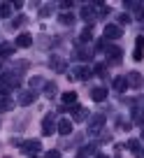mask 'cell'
Here are the masks:
<instances>
[{
	"mask_svg": "<svg viewBox=\"0 0 144 158\" xmlns=\"http://www.w3.org/2000/svg\"><path fill=\"white\" fill-rule=\"evenodd\" d=\"M60 7H63V10H70V7H72V2H70V0H65V2H60Z\"/></svg>",
	"mask_w": 144,
	"mask_h": 158,
	"instance_id": "obj_31",
	"label": "cell"
},
{
	"mask_svg": "<svg viewBox=\"0 0 144 158\" xmlns=\"http://www.w3.org/2000/svg\"><path fill=\"white\" fill-rule=\"evenodd\" d=\"M121 54H123V51H121L119 47H107V58H109V63H121Z\"/></svg>",
	"mask_w": 144,
	"mask_h": 158,
	"instance_id": "obj_7",
	"label": "cell"
},
{
	"mask_svg": "<svg viewBox=\"0 0 144 158\" xmlns=\"http://www.w3.org/2000/svg\"><path fill=\"white\" fill-rule=\"evenodd\" d=\"M128 149L135 153V158H142V156H144V151H142V142H139V139H130V142H128Z\"/></svg>",
	"mask_w": 144,
	"mask_h": 158,
	"instance_id": "obj_8",
	"label": "cell"
},
{
	"mask_svg": "<svg viewBox=\"0 0 144 158\" xmlns=\"http://www.w3.org/2000/svg\"><path fill=\"white\" fill-rule=\"evenodd\" d=\"M10 14V5H0V16H7Z\"/></svg>",
	"mask_w": 144,
	"mask_h": 158,
	"instance_id": "obj_28",
	"label": "cell"
},
{
	"mask_svg": "<svg viewBox=\"0 0 144 158\" xmlns=\"http://www.w3.org/2000/svg\"><path fill=\"white\" fill-rule=\"evenodd\" d=\"M40 139H26L23 144H21V151L23 153H35V151H40Z\"/></svg>",
	"mask_w": 144,
	"mask_h": 158,
	"instance_id": "obj_3",
	"label": "cell"
},
{
	"mask_svg": "<svg viewBox=\"0 0 144 158\" xmlns=\"http://www.w3.org/2000/svg\"><path fill=\"white\" fill-rule=\"evenodd\" d=\"M0 68H2V65H0Z\"/></svg>",
	"mask_w": 144,
	"mask_h": 158,
	"instance_id": "obj_35",
	"label": "cell"
},
{
	"mask_svg": "<svg viewBox=\"0 0 144 158\" xmlns=\"http://www.w3.org/2000/svg\"><path fill=\"white\" fill-rule=\"evenodd\" d=\"M88 79L91 77V68H86V65H81V68H77L75 70V74H72V79Z\"/></svg>",
	"mask_w": 144,
	"mask_h": 158,
	"instance_id": "obj_13",
	"label": "cell"
},
{
	"mask_svg": "<svg viewBox=\"0 0 144 158\" xmlns=\"http://www.w3.org/2000/svg\"><path fill=\"white\" fill-rule=\"evenodd\" d=\"M81 19L84 21H93L95 16H93V7H84V10H81Z\"/></svg>",
	"mask_w": 144,
	"mask_h": 158,
	"instance_id": "obj_19",
	"label": "cell"
},
{
	"mask_svg": "<svg viewBox=\"0 0 144 158\" xmlns=\"http://www.w3.org/2000/svg\"><path fill=\"white\" fill-rule=\"evenodd\" d=\"M95 158H107V156H105V153H95Z\"/></svg>",
	"mask_w": 144,
	"mask_h": 158,
	"instance_id": "obj_32",
	"label": "cell"
},
{
	"mask_svg": "<svg viewBox=\"0 0 144 158\" xmlns=\"http://www.w3.org/2000/svg\"><path fill=\"white\" fill-rule=\"evenodd\" d=\"M54 118H56V114H47L44 116V123H42V133L44 135H54V130H56Z\"/></svg>",
	"mask_w": 144,
	"mask_h": 158,
	"instance_id": "obj_4",
	"label": "cell"
},
{
	"mask_svg": "<svg viewBox=\"0 0 144 158\" xmlns=\"http://www.w3.org/2000/svg\"><path fill=\"white\" fill-rule=\"evenodd\" d=\"M33 44V37H30L28 33H21L19 37H16V47H30Z\"/></svg>",
	"mask_w": 144,
	"mask_h": 158,
	"instance_id": "obj_14",
	"label": "cell"
},
{
	"mask_svg": "<svg viewBox=\"0 0 144 158\" xmlns=\"http://www.w3.org/2000/svg\"><path fill=\"white\" fill-rule=\"evenodd\" d=\"M128 21H130V16H128V14H119V23H121V26L128 23Z\"/></svg>",
	"mask_w": 144,
	"mask_h": 158,
	"instance_id": "obj_29",
	"label": "cell"
},
{
	"mask_svg": "<svg viewBox=\"0 0 144 158\" xmlns=\"http://www.w3.org/2000/svg\"><path fill=\"white\" fill-rule=\"evenodd\" d=\"M58 21H60L63 26H70V23H75V14H60Z\"/></svg>",
	"mask_w": 144,
	"mask_h": 158,
	"instance_id": "obj_20",
	"label": "cell"
},
{
	"mask_svg": "<svg viewBox=\"0 0 144 158\" xmlns=\"http://www.w3.org/2000/svg\"><path fill=\"white\" fill-rule=\"evenodd\" d=\"M102 123H105V116L102 114H98V116H93L91 118V133H100V128H102Z\"/></svg>",
	"mask_w": 144,
	"mask_h": 158,
	"instance_id": "obj_9",
	"label": "cell"
},
{
	"mask_svg": "<svg viewBox=\"0 0 144 158\" xmlns=\"http://www.w3.org/2000/svg\"><path fill=\"white\" fill-rule=\"evenodd\" d=\"M12 107H14V102L10 98H0V112H10Z\"/></svg>",
	"mask_w": 144,
	"mask_h": 158,
	"instance_id": "obj_18",
	"label": "cell"
},
{
	"mask_svg": "<svg viewBox=\"0 0 144 158\" xmlns=\"http://www.w3.org/2000/svg\"><path fill=\"white\" fill-rule=\"evenodd\" d=\"M135 60H142L144 58V35H137L135 40V54H133Z\"/></svg>",
	"mask_w": 144,
	"mask_h": 158,
	"instance_id": "obj_5",
	"label": "cell"
},
{
	"mask_svg": "<svg viewBox=\"0 0 144 158\" xmlns=\"http://www.w3.org/2000/svg\"><path fill=\"white\" fill-rule=\"evenodd\" d=\"M44 158H60V153H58V149H54V151H47Z\"/></svg>",
	"mask_w": 144,
	"mask_h": 158,
	"instance_id": "obj_27",
	"label": "cell"
},
{
	"mask_svg": "<svg viewBox=\"0 0 144 158\" xmlns=\"http://www.w3.org/2000/svg\"><path fill=\"white\" fill-rule=\"evenodd\" d=\"M93 72H95V74H105V65H102V63H98V65H95V70H93Z\"/></svg>",
	"mask_w": 144,
	"mask_h": 158,
	"instance_id": "obj_30",
	"label": "cell"
},
{
	"mask_svg": "<svg viewBox=\"0 0 144 158\" xmlns=\"http://www.w3.org/2000/svg\"><path fill=\"white\" fill-rule=\"evenodd\" d=\"M5 158H10V156H5Z\"/></svg>",
	"mask_w": 144,
	"mask_h": 158,
	"instance_id": "obj_34",
	"label": "cell"
},
{
	"mask_svg": "<svg viewBox=\"0 0 144 158\" xmlns=\"http://www.w3.org/2000/svg\"><path fill=\"white\" fill-rule=\"evenodd\" d=\"M60 100H63V105H72V102H77V93L75 91H65Z\"/></svg>",
	"mask_w": 144,
	"mask_h": 158,
	"instance_id": "obj_15",
	"label": "cell"
},
{
	"mask_svg": "<svg viewBox=\"0 0 144 158\" xmlns=\"http://www.w3.org/2000/svg\"><path fill=\"white\" fill-rule=\"evenodd\" d=\"M114 89L119 91V93H123V91L128 89V84H125V79H123V77H116V79H114Z\"/></svg>",
	"mask_w": 144,
	"mask_h": 158,
	"instance_id": "obj_17",
	"label": "cell"
},
{
	"mask_svg": "<svg viewBox=\"0 0 144 158\" xmlns=\"http://www.w3.org/2000/svg\"><path fill=\"white\" fill-rule=\"evenodd\" d=\"M79 40H81V42H88V40H91V28H84V30H81Z\"/></svg>",
	"mask_w": 144,
	"mask_h": 158,
	"instance_id": "obj_24",
	"label": "cell"
},
{
	"mask_svg": "<svg viewBox=\"0 0 144 158\" xmlns=\"http://www.w3.org/2000/svg\"><path fill=\"white\" fill-rule=\"evenodd\" d=\"M91 100H95V102L107 100V91H105V89H93V91H91Z\"/></svg>",
	"mask_w": 144,
	"mask_h": 158,
	"instance_id": "obj_12",
	"label": "cell"
},
{
	"mask_svg": "<svg viewBox=\"0 0 144 158\" xmlns=\"http://www.w3.org/2000/svg\"><path fill=\"white\" fill-rule=\"evenodd\" d=\"M125 84H130L133 89H142V86H144V79H142V74H139V72H130L128 79H125Z\"/></svg>",
	"mask_w": 144,
	"mask_h": 158,
	"instance_id": "obj_6",
	"label": "cell"
},
{
	"mask_svg": "<svg viewBox=\"0 0 144 158\" xmlns=\"http://www.w3.org/2000/svg\"><path fill=\"white\" fill-rule=\"evenodd\" d=\"M30 158H37V156H30Z\"/></svg>",
	"mask_w": 144,
	"mask_h": 158,
	"instance_id": "obj_33",
	"label": "cell"
},
{
	"mask_svg": "<svg viewBox=\"0 0 144 158\" xmlns=\"http://www.w3.org/2000/svg\"><path fill=\"white\" fill-rule=\"evenodd\" d=\"M35 98H37V91H21V93H19V105L26 107V105L35 102Z\"/></svg>",
	"mask_w": 144,
	"mask_h": 158,
	"instance_id": "obj_2",
	"label": "cell"
},
{
	"mask_svg": "<svg viewBox=\"0 0 144 158\" xmlns=\"http://www.w3.org/2000/svg\"><path fill=\"white\" fill-rule=\"evenodd\" d=\"M121 35H123L121 26H116V23H107L105 26V40H119Z\"/></svg>",
	"mask_w": 144,
	"mask_h": 158,
	"instance_id": "obj_1",
	"label": "cell"
},
{
	"mask_svg": "<svg viewBox=\"0 0 144 158\" xmlns=\"http://www.w3.org/2000/svg\"><path fill=\"white\" fill-rule=\"evenodd\" d=\"M51 10H54V5H44L40 14H42V16H49V14H51Z\"/></svg>",
	"mask_w": 144,
	"mask_h": 158,
	"instance_id": "obj_26",
	"label": "cell"
},
{
	"mask_svg": "<svg viewBox=\"0 0 144 158\" xmlns=\"http://www.w3.org/2000/svg\"><path fill=\"white\" fill-rule=\"evenodd\" d=\"M42 84H44V81H42L40 77H33V79H30V86H33V89H40Z\"/></svg>",
	"mask_w": 144,
	"mask_h": 158,
	"instance_id": "obj_25",
	"label": "cell"
},
{
	"mask_svg": "<svg viewBox=\"0 0 144 158\" xmlns=\"http://www.w3.org/2000/svg\"><path fill=\"white\" fill-rule=\"evenodd\" d=\"M77 58H79V60H88V58H91V51H86V49H77Z\"/></svg>",
	"mask_w": 144,
	"mask_h": 158,
	"instance_id": "obj_21",
	"label": "cell"
},
{
	"mask_svg": "<svg viewBox=\"0 0 144 158\" xmlns=\"http://www.w3.org/2000/svg\"><path fill=\"white\" fill-rule=\"evenodd\" d=\"M51 68H54V70H63V68H65V60H60V58H51Z\"/></svg>",
	"mask_w": 144,
	"mask_h": 158,
	"instance_id": "obj_22",
	"label": "cell"
},
{
	"mask_svg": "<svg viewBox=\"0 0 144 158\" xmlns=\"http://www.w3.org/2000/svg\"><path fill=\"white\" fill-rule=\"evenodd\" d=\"M44 89H47V91H44V93H47V95H49V98H51V95H54V93H56V84H54V81H49V84H47V86H44Z\"/></svg>",
	"mask_w": 144,
	"mask_h": 158,
	"instance_id": "obj_23",
	"label": "cell"
},
{
	"mask_svg": "<svg viewBox=\"0 0 144 158\" xmlns=\"http://www.w3.org/2000/svg\"><path fill=\"white\" fill-rule=\"evenodd\" d=\"M14 54V47L12 44H0V58H10Z\"/></svg>",
	"mask_w": 144,
	"mask_h": 158,
	"instance_id": "obj_16",
	"label": "cell"
},
{
	"mask_svg": "<svg viewBox=\"0 0 144 158\" xmlns=\"http://www.w3.org/2000/svg\"><path fill=\"white\" fill-rule=\"evenodd\" d=\"M86 116H88V112H86L84 107H79V105H77V107H72V118H75V121H84Z\"/></svg>",
	"mask_w": 144,
	"mask_h": 158,
	"instance_id": "obj_11",
	"label": "cell"
},
{
	"mask_svg": "<svg viewBox=\"0 0 144 158\" xmlns=\"http://www.w3.org/2000/svg\"><path fill=\"white\" fill-rule=\"evenodd\" d=\"M56 128H58L60 135H70V133H72V121H68V118H60Z\"/></svg>",
	"mask_w": 144,
	"mask_h": 158,
	"instance_id": "obj_10",
	"label": "cell"
}]
</instances>
